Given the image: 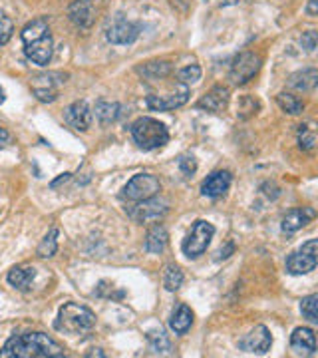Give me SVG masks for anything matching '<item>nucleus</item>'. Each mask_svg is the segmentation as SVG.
Listing matches in <instances>:
<instances>
[{
	"mask_svg": "<svg viewBox=\"0 0 318 358\" xmlns=\"http://www.w3.org/2000/svg\"><path fill=\"white\" fill-rule=\"evenodd\" d=\"M2 358H60L64 348L44 333H26L13 336L0 350Z\"/></svg>",
	"mask_w": 318,
	"mask_h": 358,
	"instance_id": "nucleus-1",
	"label": "nucleus"
},
{
	"mask_svg": "<svg viewBox=\"0 0 318 358\" xmlns=\"http://www.w3.org/2000/svg\"><path fill=\"white\" fill-rule=\"evenodd\" d=\"M96 327V315L84 305L78 303H66L56 320V329L68 334H84Z\"/></svg>",
	"mask_w": 318,
	"mask_h": 358,
	"instance_id": "nucleus-2",
	"label": "nucleus"
},
{
	"mask_svg": "<svg viewBox=\"0 0 318 358\" xmlns=\"http://www.w3.org/2000/svg\"><path fill=\"white\" fill-rule=\"evenodd\" d=\"M131 136H133V140H136V143L140 145L141 150L152 152V150L164 148L169 141V129L159 120L145 115V117H140L138 122H133Z\"/></svg>",
	"mask_w": 318,
	"mask_h": 358,
	"instance_id": "nucleus-3",
	"label": "nucleus"
},
{
	"mask_svg": "<svg viewBox=\"0 0 318 358\" xmlns=\"http://www.w3.org/2000/svg\"><path fill=\"white\" fill-rule=\"evenodd\" d=\"M213 235H215V227L209 221H203V219L195 221L193 227H191L189 235L185 237V241L181 245L185 257L197 259L199 255H203L205 251H207V247L211 245Z\"/></svg>",
	"mask_w": 318,
	"mask_h": 358,
	"instance_id": "nucleus-4",
	"label": "nucleus"
},
{
	"mask_svg": "<svg viewBox=\"0 0 318 358\" xmlns=\"http://www.w3.org/2000/svg\"><path fill=\"white\" fill-rule=\"evenodd\" d=\"M159 192H161L159 179L152 176V173H138V176H133L127 181L122 197L129 203H138V201H143V199L155 197Z\"/></svg>",
	"mask_w": 318,
	"mask_h": 358,
	"instance_id": "nucleus-5",
	"label": "nucleus"
},
{
	"mask_svg": "<svg viewBox=\"0 0 318 358\" xmlns=\"http://www.w3.org/2000/svg\"><path fill=\"white\" fill-rule=\"evenodd\" d=\"M167 209H169V207H167L166 199L150 197V199H143V201L129 205V207H127V215L133 219L136 223L152 225V223H159L161 219L166 217Z\"/></svg>",
	"mask_w": 318,
	"mask_h": 358,
	"instance_id": "nucleus-6",
	"label": "nucleus"
},
{
	"mask_svg": "<svg viewBox=\"0 0 318 358\" xmlns=\"http://www.w3.org/2000/svg\"><path fill=\"white\" fill-rule=\"evenodd\" d=\"M318 265V241L310 239L306 241L298 251H294L287 257V271L291 275H306L315 271Z\"/></svg>",
	"mask_w": 318,
	"mask_h": 358,
	"instance_id": "nucleus-7",
	"label": "nucleus"
},
{
	"mask_svg": "<svg viewBox=\"0 0 318 358\" xmlns=\"http://www.w3.org/2000/svg\"><path fill=\"white\" fill-rule=\"evenodd\" d=\"M103 32H106V40L108 42H112L115 46H127V44H133L138 40V36H140V26L129 22L124 16L117 14V16L110 18L106 22Z\"/></svg>",
	"mask_w": 318,
	"mask_h": 358,
	"instance_id": "nucleus-8",
	"label": "nucleus"
},
{
	"mask_svg": "<svg viewBox=\"0 0 318 358\" xmlns=\"http://www.w3.org/2000/svg\"><path fill=\"white\" fill-rule=\"evenodd\" d=\"M66 82V74L60 72H44L30 80V88L40 102L50 103L58 98L60 86Z\"/></svg>",
	"mask_w": 318,
	"mask_h": 358,
	"instance_id": "nucleus-9",
	"label": "nucleus"
},
{
	"mask_svg": "<svg viewBox=\"0 0 318 358\" xmlns=\"http://www.w3.org/2000/svg\"><path fill=\"white\" fill-rule=\"evenodd\" d=\"M261 64H263V58L254 52H243L235 58V62L231 66V80L233 84L241 86L245 82H249L251 78L256 76V72L261 70Z\"/></svg>",
	"mask_w": 318,
	"mask_h": 358,
	"instance_id": "nucleus-10",
	"label": "nucleus"
},
{
	"mask_svg": "<svg viewBox=\"0 0 318 358\" xmlns=\"http://www.w3.org/2000/svg\"><path fill=\"white\" fill-rule=\"evenodd\" d=\"M270 346H273V336L268 333L267 327H263V324L254 327L251 333L245 334L239 341V348L245 352H251V355H267Z\"/></svg>",
	"mask_w": 318,
	"mask_h": 358,
	"instance_id": "nucleus-11",
	"label": "nucleus"
},
{
	"mask_svg": "<svg viewBox=\"0 0 318 358\" xmlns=\"http://www.w3.org/2000/svg\"><path fill=\"white\" fill-rule=\"evenodd\" d=\"M189 100V88L185 84H179L178 92L167 94V96H147V108H152L155 112H169V110H178L183 103Z\"/></svg>",
	"mask_w": 318,
	"mask_h": 358,
	"instance_id": "nucleus-12",
	"label": "nucleus"
},
{
	"mask_svg": "<svg viewBox=\"0 0 318 358\" xmlns=\"http://www.w3.org/2000/svg\"><path fill=\"white\" fill-rule=\"evenodd\" d=\"M64 120L70 128L78 129V131H86L92 126L94 114H92V110L86 102H74L64 110Z\"/></svg>",
	"mask_w": 318,
	"mask_h": 358,
	"instance_id": "nucleus-13",
	"label": "nucleus"
},
{
	"mask_svg": "<svg viewBox=\"0 0 318 358\" xmlns=\"http://www.w3.org/2000/svg\"><path fill=\"white\" fill-rule=\"evenodd\" d=\"M68 18L82 30H88L96 20V6L92 0H74L68 8Z\"/></svg>",
	"mask_w": 318,
	"mask_h": 358,
	"instance_id": "nucleus-14",
	"label": "nucleus"
},
{
	"mask_svg": "<svg viewBox=\"0 0 318 358\" xmlns=\"http://www.w3.org/2000/svg\"><path fill=\"white\" fill-rule=\"evenodd\" d=\"M26 58L30 62L38 66H48V62L52 60V54H54V42H52L50 34L42 36V38L34 40L30 44H24Z\"/></svg>",
	"mask_w": 318,
	"mask_h": 358,
	"instance_id": "nucleus-15",
	"label": "nucleus"
},
{
	"mask_svg": "<svg viewBox=\"0 0 318 358\" xmlns=\"http://www.w3.org/2000/svg\"><path fill=\"white\" fill-rule=\"evenodd\" d=\"M229 90L223 88V86H215L197 102V108L205 110V112H211V114H223L229 106Z\"/></svg>",
	"mask_w": 318,
	"mask_h": 358,
	"instance_id": "nucleus-16",
	"label": "nucleus"
},
{
	"mask_svg": "<svg viewBox=\"0 0 318 358\" xmlns=\"http://www.w3.org/2000/svg\"><path fill=\"white\" fill-rule=\"evenodd\" d=\"M315 217H317V213H315L312 207H294V209H291V211L282 217L280 227H282L284 233H296V231H301L303 227H306Z\"/></svg>",
	"mask_w": 318,
	"mask_h": 358,
	"instance_id": "nucleus-17",
	"label": "nucleus"
},
{
	"mask_svg": "<svg viewBox=\"0 0 318 358\" xmlns=\"http://www.w3.org/2000/svg\"><path fill=\"white\" fill-rule=\"evenodd\" d=\"M291 348H293L296 355H315L317 350V334L312 329L308 327H298L294 329L293 334H291Z\"/></svg>",
	"mask_w": 318,
	"mask_h": 358,
	"instance_id": "nucleus-18",
	"label": "nucleus"
},
{
	"mask_svg": "<svg viewBox=\"0 0 318 358\" xmlns=\"http://www.w3.org/2000/svg\"><path fill=\"white\" fill-rule=\"evenodd\" d=\"M231 173L229 171H213L211 176H207V179L201 185V193L205 197H221L229 192L231 187Z\"/></svg>",
	"mask_w": 318,
	"mask_h": 358,
	"instance_id": "nucleus-19",
	"label": "nucleus"
},
{
	"mask_svg": "<svg viewBox=\"0 0 318 358\" xmlns=\"http://www.w3.org/2000/svg\"><path fill=\"white\" fill-rule=\"evenodd\" d=\"M167 239H169V235H167L166 227L155 223L152 229L147 231V235H145V251L152 253V255L164 253L167 247Z\"/></svg>",
	"mask_w": 318,
	"mask_h": 358,
	"instance_id": "nucleus-20",
	"label": "nucleus"
},
{
	"mask_svg": "<svg viewBox=\"0 0 318 358\" xmlns=\"http://www.w3.org/2000/svg\"><path fill=\"white\" fill-rule=\"evenodd\" d=\"M193 324V310L187 305H178L171 313V319H169V329L175 334H185Z\"/></svg>",
	"mask_w": 318,
	"mask_h": 358,
	"instance_id": "nucleus-21",
	"label": "nucleus"
},
{
	"mask_svg": "<svg viewBox=\"0 0 318 358\" xmlns=\"http://www.w3.org/2000/svg\"><path fill=\"white\" fill-rule=\"evenodd\" d=\"M318 84V70L317 68H305L301 72H294L293 76L289 78V86L301 92H310L317 88Z\"/></svg>",
	"mask_w": 318,
	"mask_h": 358,
	"instance_id": "nucleus-22",
	"label": "nucleus"
},
{
	"mask_svg": "<svg viewBox=\"0 0 318 358\" xmlns=\"http://www.w3.org/2000/svg\"><path fill=\"white\" fill-rule=\"evenodd\" d=\"M34 277H36V268L34 267H14L8 273V282L18 291H28Z\"/></svg>",
	"mask_w": 318,
	"mask_h": 358,
	"instance_id": "nucleus-23",
	"label": "nucleus"
},
{
	"mask_svg": "<svg viewBox=\"0 0 318 358\" xmlns=\"http://www.w3.org/2000/svg\"><path fill=\"white\" fill-rule=\"evenodd\" d=\"M46 34H50V26H48V20H46V18H34V20H30V22L22 28V32H20L24 44H30V42H34V40L46 36Z\"/></svg>",
	"mask_w": 318,
	"mask_h": 358,
	"instance_id": "nucleus-24",
	"label": "nucleus"
},
{
	"mask_svg": "<svg viewBox=\"0 0 318 358\" xmlns=\"http://www.w3.org/2000/svg\"><path fill=\"white\" fill-rule=\"evenodd\" d=\"M96 117L100 120V124H103V126H108V124H114L115 120L122 115V106L115 102H103V100H100V102L96 103Z\"/></svg>",
	"mask_w": 318,
	"mask_h": 358,
	"instance_id": "nucleus-25",
	"label": "nucleus"
},
{
	"mask_svg": "<svg viewBox=\"0 0 318 358\" xmlns=\"http://www.w3.org/2000/svg\"><path fill=\"white\" fill-rule=\"evenodd\" d=\"M138 72L143 78L157 80V78H166L171 72V64L166 60H155V62H145L143 66H138Z\"/></svg>",
	"mask_w": 318,
	"mask_h": 358,
	"instance_id": "nucleus-26",
	"label": "nucleus"
},
{
	"mask_svg": "<svg viewBox=\"0 0 318 358\" xmlns=\"http://www.w3.org/2000/svg\"><path fill=\"white\" fill-rule=\"evenodd\" d=\"M277 103L280 106V110H284L287 114L291 115H298L305 112V102L301 98L293 96V94H289V92H280L277 96Z\"/></svg>",
	"mask_w": 318,
	"mask_h": 358,
	"instance_id": "nucleus-27",
	"label": "nucleus"
},
{
	"mask_svg": "<svg viewBox=\"0 0 318 358\" xmlns=\"http://www.w3.org/2000/svg\"><path fill=\"white\" fill-rule=\"evenodd\" d=\"M58 235H60V231L50 229V233L40 241L38 249H36L40 259H50V257L56 255V251H58Z\"/></svg>",
	"mask_w": 318,
	"mask_h": 358,
	"instance_id": "nucleus-28",
	"label": "nucleus"
},
{
	"mask_svg": "<svg viewBox=\"0 0 318 358\" xmlns=\"http://www.w3.org/2000/svg\"><path fill=\"white\" fill-rule=\"evenodd\" d=\"M181 285H183V271L178 265H167L164 273V287L169 293H175Z\"/></svg>",
	"mask_w": 318,
	"mask_h": 358,
	"instance_id": "nucleus-29",
	"label": "nucleus"
},
{
	"mask_svg": "<svg viewBox=\"0 0 318 358\" xmlns=\"http://www.w3.org/2000/svg\"><path fill=\"white\" fill-rule=\"evenodd\" d=\"M301 313L306 320L310 322H318V294H308L301 301Z\"/></svg>",
	"mask_w": 318,
	"mask_h": 358,
	"instance_id": "nucleus-30",
	"label": "nucleus"
},
{
	"mask_svg": "<svg viewBox=\"0 0 318 358\" xmlns=\"http://www.w3.org/2000/svg\"><path fill=\"white\" fill-rule=\"evenodd\" d=\"M298 145L305 152H312L315 150V145H317V131H315V128L310 124L308 126H301V129H298Z\"/></svg>",
	"mask_w": 318,
	"mask_h": 358,
	"instance_id": "nucleus-31",
	"label": "nucleus"
},
{
	"mask_svg": "<svg viewBox=\"0 0 318 358\" xmlns=\"http://www.w3.org/2000/svg\"><path fill=\"white\" fill-rule=\"evenodd\" d=\"M201 80V68L197 64H191L185 66V68H181L178 74V82L179 84H185V86H193V84H197Z\"/></svg>",
	"mask_w": 318,
	"mask_h": 358,
	"instance_id": "nucleus-32",
	"label": "nucleus"
},
{
	"mask_svg": "<svg viewBox=\"0 0 318 358\" xmlns=\"http://www.w3.org/2000/svg\"><path fill=\"white\" fill-rule=\"evenodd\" d=\"M147 343L152 345L155 352H167L171 348V343L167 338V334L164 331H150L147 333Z\"/></svg>",
	"mask_w": 318,
	"mask_h": 358,
	"instance_id": "nucleus-33",
	"label": "nucleus"
},
{
	"mask_svg": "<svg viewBox=\"0 0 318 358\" xmlns=\"http://www.w3.org/2000/svg\"><path fill=\"white\" fill-rule=\"evenodd\" d=\"M259 108H261V103L256 102L254 98L251 96H245L241 98V102H239V108H237V115L241 117V120H247V117H251L259 112Z\"/></svg>",
	"mask_w": 318,
	"mask_h": 358,
	"instance_id": "nucleus-34",
	"label": "nucleus"
},
{
	"mask_svg": "<svg viewBox=\"0 0 318 358\" xmlns=\"http://www.w3.org/2000/svg\"><path fill=\"white\" fill-rule=\"evenodd\" d=\"M14 32V24L13 20L6 16V14L0 10V46H4Z\"/></svg>",
	"mask_w": 318,
	"mask_h": 358,
	"instance_id": "nucleus-35",
	"label": "nucleus"
},
{
	"mask_svg": "<svg viewBox=\"0 0 318 358\" xmlns=\"http://www.w3.org/2000/svg\"><path fill=\"white\" fill-rule=\"evenodd\" d=\"M178 164H179V169L183 171V176H187V178L197 171V162H195V157H193V155H181Z\"/></svg>",
	"mask_w": 318,
	"mask_h": 358,
	"instance_id": "nucleus-36",
	"label": "nucleus"
},
{
	"mask_svg": "<svg viewBox=\"0 0 318 358\" xmlns=\"http://www.w3.org/2000/svg\"><path fill=\"white\" fill-rule=\"evenodd\" d=\"M317 32H315V30H308V32L303 34V38H301V46H303L306 52H315V48H317Z\"/></svg>",
	"mask_w": 318,
	"mask_h": 358,
	"instance_id": "nucleus-37",
	"label": "nucleus"
},
{
	"mask_svg": "<svg viewBox=\"0 0 318 358\" xmlns=\"http://www.w3.org/2000/svg\"><path fill=\"white\" fill-rule=\"evenodd\" d=\"M317 2L318 0H308V6H306V13H308V16H312V18L318 14Z\"/></svg>",
	"mask_w": 318,
	"mask_h": 358,
	"instance_id": "nucleus-38",
	"label": "nucleus"
},
{
	"mask_svg": "<svg viewBox=\"0 0 318 358\" xmlns=\"http://www.w3.org/2000/svg\"><path fill=\"white\" fill-rule=\"evenodd\" d=\"M8 141H10V134H8L4 128H0V148H4Z\"/></svg>",
	"mask_w": 318,
	"mask_h": 358,
	"instance_id": "nucleus-39",
	"label": "nucleus"
},
{
	"mask_svg": "<svg viewBox=\"0 0 318 358\" xmlns=\"http://www.w3.org/2000/svg\"><path fill=\"white\" fill-rule=\"evenodd\" d=\"M229 253H233V245H227V249H221L219 253H217V261H221V259H227Z\"/></svg>",
	"mask_w": 318,
	"mask_h": 358,
	"instance_id": "nucleus-40",
	"label": "nucleus"
},
{
	"mask_svg": "<svg viewBox=\"0 0 318 358\" xmlns=\"http://www.w3.org/2000/svg\"><path fill=\"white\" fill-rule=\"evenodd\" d=\"M70 176H72V173H62V176L56 179V181H52V187H58L60 183H64V181H68V179H70Z\"/></svg>",
	"mask_w": 318,
	"mask_h": 358,
	"instance_id": "nucleus-41",
	"label": "nucleus"
},
{
	"mask_svg": "<svg viewBox=\"0 0 318 358\" xmlns=\"http://www.w3.org/2000/svg\"><path fill=\"white\" fill-rule=\"evenodd\" d=\"M239 0H219V4L221 6H233V4H237Z\"/></svg>",
	"mask_w": 318,
	"mask_h": 358,
	"instance_id": "nucleus-42",
	"label": "nucleus"
},
{
	"mask_svg": "<svg viewBox=\"0 0 318 358\" xmlns=\"http://www.w3.org/2000/svg\"><path fill=\"white\" fill-rule=\"evenodd\" d=\"M4 100H6V96H4V90L0 88V103H4Z\"/></svg>",
	"mask_w": 318,
	"mask_h": 358,
	"instance_id": "nucleus-43",
	"label": "nucleus"
}]
</instances>
